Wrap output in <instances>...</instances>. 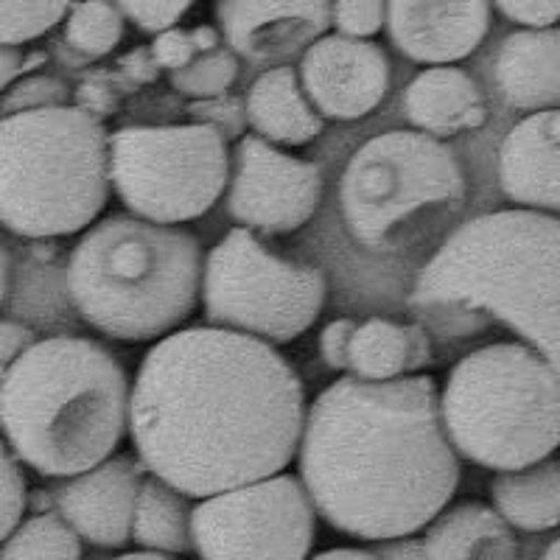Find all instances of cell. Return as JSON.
<instances>
[{
  "label": "cell",
  "instance_id": "cell-18",
  "mask_svg": "<svg viewBox=\"0 0 560 560\" xmlns=\"http://www.w3.org/2000/svg\"><path fill=\"white\" fill-rule=\"evenodd\" d=\"M558 28H518L499 45L493 82L510 107L524 113L558 109L560 102Z\"/></svg>",
  "mask_w": 560,
  "mask_h": 560
},
{
  "label": "cell",
  "instance_id": "cell-26",
  "mask_svg": "<svg viewBox=\"0 0 560 560\" xmlns=\"http://www.w3.org/2000/svg\"><path fill=\"white\" fill-rule=\"evenodd\" d=\"M0 560H82V541L51 510L20 522L0 541Z\"/></svg>",
  "mask_w": 560,
  "mask_h": 560
},
{
  "label": "cell",
  "instance_id": "cell-7",
  "mask_svg": "<svg viewBox=\"0 0 560 560\" xmlns=\"http://www.w3.org/2000/svg\"><path fill=\"white\" fill-rule=\"evenodd\" d=\"M454 454L488 471H522L560 443L558 368L524 342H493L448 370L438 395Z\"/></svg>",
  "mask_w": 560,
  "mask_h": 560
},
{
  "label": "cell",
  "instance_id": "cell-40",
  "mask_svg": "<svg viewBox=\"0 0 560 560\" xmlns=\"http://www.w3.org/2000/svg\"><path fill=\"white\" fill-rule=\"evenodd\" d=\"M121 70L124 73H127L129 79H135V82H154V79H158V65L152 62V57H149V51L147 48H135L132 54H129V57H124L121 59Z\"/></svg>",
  "mask_w": 560,
  "mask_h": 560
},
{
  "label": "cell",
  "instance_id": "cell-10",
  "mask_svg": "<svg viewBox=\"0 0 560 560\" xmlns=\"http://www.w3.org/2000/svg\"><path fill=\"white\" fill-rule=\"evenodd\" d=\"M107 174L129 217L194 222L228 188V140L205 124L121 127L107 135Z\"/></svg>",
  "mask_w": 560,
  "mask_h": 560
},
{
  "label": "cell",
  "instance_id": "cell-14",
  "mask_svg": "<svg viewBox=\"0 0 560 560\" xmlns=\"http://www.w3.org/2000/svg\"><path fill=\"white\" fill-rule=\"evenodd\" d=\"M224 48L249 65H289L331 28V0H217Z\"/></svg>",
  "mask_w": 560,
  "mask_h": 560
},
{
  "label": "cell",
  "instance_id": "cell-23",
  "mask_svg": "<svg viewBox=\"0 0 560 560\" xmlns=\"http://www.w3.org/2000/svg\"><path fill=\"white\" fill-rule=\"evenodd\" d=\"M490 502L510 529L549 533L560 522V465L541 459L522 471H499L490 482Z\"/></svg>",
  "mask_w": 560,
  "mask_h": 560
},
{
  "label": "cell",
  "instance_id": "cell-34",
  "mask_svg": "<svg viewBox=\"0 0 560 560\" xmlns=\"http://www.w3.org/2000/svg\"><path fill=\"white\" fill-rule=\"evenodd\" d=\"M197 54L199 48L197 43H194L191 28L168 26L163 28V32L154 34L152 45H149V57H152V62L163 70H172V73L185 68Z\"/></svg>",
  "mask_w": 560,
  "mask_h": 560
},
{
  "label": "cell",
  "instance_id": "cell-19",
  "mask_svg": "<svg viewBox=\"0 0 560 560\" xmlns=\"http://www.w3.org/2000/svg\"><path fill=\"white\" fill-rule=\"evenodd\" d=\"M404 113L418 132L438 140L479 129L488 121L479 84L452 65H434L415 77L404 90Z\"/></svg>",
  "mask_w": 560,
  "mask_h": 560
},
{
  "label": "cell",
  "instance_id": "cell-30",
  "mask_svg": "<svg viewBox=\"0 0 560 560\" xmlns=\"http://www.w3.org/2000/svg\"><path fill=\"white\" fill-rule=\"evenodd\" d=\"M26 502L28 488L23 468H20L12 448L7 446V440L0 438V541L23 522Z\"/></svg>",
  "mask_w": 560,
  "mask_h": 560
},
{
  "label": "cell",
  "instance_id": "cell-36",
  "mask_svg": "<svg viewBox=\"0 0 560 560\" xmlns=\"http://www.w3.org/2000/svg\"><path fill=\"white\" fill-rule=\"evenodd\" d=\"M357 323L348 317L334 319L319 331V357L331 370H348V348Z\"/></svg>",
  "mask_w": 560,
  "mask_h": 560
},
{
  "label": "cell",
  "instance_id": "cell-44",
  "mask_svg": "<svg viewBox=\"0 0 560 560\" xmlns=\"http://www.w3.org/2000/svg\"><path fill=\"white\" fill-rule=\"evenodd\" d=\"M558 558H560V541L558 538H552V541H549V547L544 549L541 558L538 560H558Z\"/></svg>",
  "mask_w": 560,
  "mask_h": 560
},
{
  "label": "cell",
  "instance_id": "cell-2",
  "mask_svg": "<svg viewBox=\"0 0 560 560\" xmlns=\"http://www.w3.org/2000/svg\"><path fill=\"white\" fill-rule=\"evenodd\" d=\"M300 482L314 513L357 541H389L427 527L459 488L438 382L427 373L362 382L345 376L306 409Z\"/></svg>",
  "mask_w": 560,
  "mask_h": 560
},
{
  "label": "cell",
  "instance_id": "cell-28",
  "mask_svg": "<svg viewBox=\"0 0 560 560\" xmlns=\"http://www.w3.org/2000/svg\"><path fill=\"white\" fill-rule=\"evenodd\" d=\"M238 79V59L230 48L197 54L185 68L172 73V88L188 98L222 96Z\"/></svg>",
  "mask_w": 560,
  "mask_h": 560
},
{
  "label": "cell",
  "instance_id": "cell-35",
  "mask_svg": "<svg viewBox=\"0 0 560 560\" xmlns=\"http://www.w3.org/2000/svg\"><path fill=\"white\" fill-rule=\"evenodd\" d=\"M499 12L524 28H549L560 18V0H493Z\"/></svg>",
  "mask_w": 560,
  "mask_h": 560
},
{
  "label": "cell",
  "instance_id": "cell-12",
  "mask_svg": "<svg viewBox=\"0 0 560 560\" xmlns=\"http://www.w3.org/2000/svg\"><path fill=\"white\" fill-rule=\"evenodd\" d=\"M323 174L258 135H242L230 158L224 205L238 228L261 236H287L317 213Z\"/></svg>",
  "mask_w": 560,
  "mask_h": 560
},
{
  "label": "cell",
  "instance_id": "cell-33",
  "mask_svg": "<svg viewBox=\"0 0 560 560\" xmlns=\"http://www.w3.org/2000/svg\"><path fill=\"white\" fill-rule=\"evenodd\" d=\"M115 7L121 9L124 18L132 20L140 32L158 34L168 26H177L197 0H113Z\"/></svg>",
  "mask_w": 560,
  "mask_h": 560
},
{
  "label": "cell",
  "instance_id": "cell-27",
  "mask_svg": "<svg viewBox=\"0 0 560 560\" xmlns=\"http://www.w3.org/2000/svg\"><path fill=\"white\" fill-rule=\"evenodd\" d=\"M77 0H0V45L34 43L62 23Z\"/></svg>",
  "mask_w": 560,
  "mask_h": 560
},
{
  "label": "cell",
  "instance_id": "cell-41",
  "mask_svg": "<svg viewBox=\"0 0 560 560\" xmlns=\"http://www.w3.org/2000/svg\"><path fill=\"white\" fill-rule=\"evenodd\" d=\"M306 560H378L370 549H353V547H337V549H325V552L314 555V558Z\"/></svg>",
  "mask_w": 560,
  "mask_h": 560
},
{
  "label": "cell",
  "instance_id": "cell-11",
  "mask_svg": "<svg viewBox=\"0 0 560 560\" xmlns=\"http://www.w3.org/2000/svg\"><path fill=\"white\" fill-rule=\"evenodd\" d=\"M314 535L317 513L292 474L222 490L191 510L199 560H306Z\"/></svg>",
  "mask_w": 560,
  "mask_h": 560
},
{
  "label": "cell",
  "instance_id": "cell-20",
  "mask_svg": "<svg viewBox=\"0 0 560 560\" xmlns=\"http://www.w3.org/2000/svg\"><path fill=\"white\" fill-rule=\"evenodd\" d=\"M244 118L258 138L280 147H303L312 143L325 127L317 109L300 88L298 70L292 65L264 70L255 79L244 98Z\"/></svg>",
  "mask_w": 560,
  "mask_h": 560
},
{
  "label": "cell",
  "instance_id": "cell-24",
  "mask_svg": "<svg viewBox=\"0 0 560 560\" xmlns=\"http://www.w3.org/2000/svg\"><path fill=\"white\" fill-rule=\"evenodd\" d=\"M191 499L149 474L138 485L129 541L147 552H191Z\"/></svg>",
  "mask_w": 560,
  "mask_h": 560
},
{
  "label": "cell",
  "instance_id": "cell-4",
  "mask_svg": "<svg viewBox=\"0 0 560 560\" xmlns=\"http://www.w3.org/2000/svg\"><path fill=\"white\" fill-rule=\"evenodd\" d=\"M127 420V370L96 339H37L0 382V432L39 477H77L113 457Z\"/></svg>",
  "mask_w": 560,
  "mask_h": 560
},
{
  "label": "cell",
  "instance_id": "cell-32",
  "mask_svg": "<svg viewBox=\"0 0 560 560\" xmlns=\"http://www.w3.org/2000/svg\"><path fill=\"white\" fill-rule=\"evenodd\" d=\"M188 113L197 118V124L217 129L224 140L242 138L247 129V118H244V102L236 96H213V98H199L188 107Z\"/></svg>",
  "mask_w": 560,
  "mask_h": 560
},
{
  "label": "cell",
  "instance_id": "cell-9",
  "mask_svg": "<svg viewBox=\"0 0 560 560\" xmlns=\"http://www.w3.org/2000/svg\"><path fill=\"white\" fill-rule=\"evenodd\" d=\"M328 280L312 264L289 261L244 228L224 233L202 255L199 303L217 328L269 345H289L317 323Z\"/></svg>",
  "mask_w": 560,
  "mask_h": 560
},
{
  "label": "cell",
  "instance_id": "cell-15",
  "mask_svg": "<svg viewBox=\"0 0 560 560\" xmlns=\"http://www.w3.org/2000/svg\"><path fill=\"white\" fill-rule=\"evenodd\" d=\"M140 479L143 465L138 457H107L54 488V513L79 535V541L121 549L129 544Z\"/></svg>",
  "mask_w": 560,
  "mask_h": 560
},
{
  "label": "cell",
  "instance_id": "cell-21",
  "mask_svg": "<svg viewBox=\"0 0 560 560\" xmlns=\"http://www.w3.org/2000/svg\"><path fill=\"white\" fill-rule=\"evenodd\" d=\"M423 529L427 560H518L513 529L490 504L474 499L440 510Z\"/></svg>",
  "mask_w": 560,
  "mask_h": 560
},
{
  "label": "cell",
  "instance_id": "cell-42",
  "mask_svg": "<svg viewBox=\"0 0 560 560\" xmlns=\"http://www.w3.org/2000/svg\"><path fill=\"white\" fill-rule=\"evenodd\" d=\"M9 275H12V264H9V253L0 242V306H3V300H7L9 292Z\"/></svg>",
  "mask_w": 560,
  "mask_h": 560
},
{
  "label": "cell",
  "instance_id": "cell-22",
  "mask_svg": "<svg viewBox=\"0 0 560 560\" xmlns=\"http://www.w3.org/2000/svg\"><path fill=\"white\" fill-rule=\"evenodd\" d=\"M432 364V337L423 325H401L384 317L357 323L348 348V373L362 382L415 376Z\"/></svg>",
  "mask_w": 560,
  "mask_h": 560
},
{
  "label": "cell",
  "instance_id": "cell-25",
  "mask_svg": "<svg viewBox=\"0 0 560 560\" xmlns=\"http://www.w3.org/2000/svg\"><path fill=\"white\" fill-rule=\"evenodd\" d=\"M127 18L113 0H77L65 14V45L82 62L109 57L121 45Z\"/></svg>",
  "mask_w": 560,
  "mask_h": 560
},
{
  "label": "cell",
  "instance_id": "cell-31",
  "mask_svg": "<svg viewBox=\"0 0 560 560\" xmlns=\"http://www.w3.org/2000/svg\"><path fill=\"white\" fill-rule=\"evenodd\" d=\"M331 26L342 37L373 39L384 28V0H331Z\"/></svg>",
  "mask_w": 560,
  "mask_h": 560
},
{
  "label": "cell",
  "instance_id": "cell-5",
  "mask_svg": "<svg viewBox=\"0 0 560 560\" xmlns=\"http://www.w3.org/2000/svg\"><path fill=\"white\" fill-rule=\"evenodd\" d=\"M202 255L179 224L127 213L93 222L65 269L70 306L115 342H158L197 308Z\"/></svg>",
  "mask_w": 560,
  "mask_h": 560
},
{
  "label": "cell",
  "instance_id": "cell-3",
  "mask_svg": "<svg viewBox=\"0 0 560 560\" xmlns=\"http://www.w3.org/2000/svg\"><path fill=\"white\" fill-rule=\"evenodd\" d=\"M560 222L497 210L459 224L420 269L409 308L427 331L463 339L504 325L552 368L560 357Z\"/></svg>",
  "mask_w": 560,
  "mask_h": 560
},
{
  "label": "cell",
  "instance_id": "cell-13",
  "mask_svg": "<svg viewBox=\"0 0 560 560\" xmlns=\"http://www.w3.org/2000/svg\"><path fill=\"white\" fill-rule=\"evenodd\" d=\"M294 70L319 118L331 121L364 118L389 88V59L373 39L323 34L300 54Z\"/></svg>",
  "mask_w": 560,
  "mask_h": 560
},
{
  "label": "cell",
  "instance_id": "cell-6",
  "mask_svg": "<svg viewBox=\"0 0 560 560\" xmlns=\"http://www.w3.org/2000/svg\"><path fill=\"white\" fill-rule=\"evenodd\" d=\"M107 129L82 107L0 118V224L20 238L77 236L109 202Z\"/></svg>",
  "mask_w": 560,
  "mask_h": 560
},
{
  "label": "cell",
  "instance_id": "cell-8",
  "mask_svg": "<svg viewBox=\"0 0 560 560\" xmlns=\"http://www.w3.org/2000/svg\"><path fill=\"white\" fill-rule=\"evenodd\" d=\"M465 177L457 154L418 129L364 140L339 177L345 228L362 247L387 253L404 233L440 213L463 208Z\"/></svg>",
  "mask_w": 560,
  "mask_h": 560
},
{
  "label": "cell",
  "instance_id": "cell-16",
  "mask_svg": "<svg viewBox=\"0 0 560 560\" xmlns=\"http://www.w3.org/2000/svg\"><path fill=\"white\" fill-rule=\"evenodd\" d=\"M384 26L412 62L452 65L488 37L490 0H384Z\"/></svg>",
  "mask_w": 560,
  "mask_h": 560
},
{
  "label": "cell",
  "instance_id": "cell-43",
  "mask_svg": "<svg viewBox=\"0 0 560 560\" xmlns=\"http://www.w3.org/2000/svg\"><path fill=\"white\" fill-rule=\"evenodd\" d=\"M113 560H177L174 555H163V552H127V555H118V558Z\"/></svg>",
  "mask_w": 560,
  "mask_h": 560
},
{
  "label": "cell",
  "instance_id": "cell-29",
  "mask_svg": "<svg viewBox=\"0 0 560 560\" xmlns=\"http://www.w3.org/2000/svg\"><path fill=\"white\" fill-rule=\"evenodd\" d=\"M70 90L62 79L45 77V73H28L18 77L0 93V113L14 115L39 107H62L68 104Z\"/></svg>",
  "mask_w": 560,
  "mask_h": 560
},
{
  "label": "cell",
  "instance_id": "cell-38",
  "mask_svg": "<svg viewBox=\"0 0 560 560\" xmlns=\"http://www.w3.org/2000/svg\"><path fill=\"white\" fill-rule=\"evenodd\" d=\"M378 560H427V552L420 547L415 535H404V538H389V541H376V547L370 549Z\"/></svg>",
  "mask_w": 560,
  "mask_h": 560
},
{
  "label": "cell",
  "instance_id": "cell-17",
  "mask_svg": "<svg viewBox=\"0 0 560 560\" xmlns=\"http://www.w3.org/2000/svg\"><path fill=\"white\" fill-rule=\"evenodd\" d=\"M560 113H529L510 129L499 149V185L502 194L524 210L558 213Z\"/></svg>",
  "mask_w": 560,
  "mask_h": 560
},
{
  "label": "cell",
  "instance_id": "cell-39",
  "mask_svg": "<svg viewBox=\"0 0 560 560\" xmlns=\"http://www.w3.org/2000/svg\"><path fill=\"white\" fill-rule=\"evenodd\" d=\"M26 68H32V59H26V54L20 51V45H0V93H3L14 79L23 77Z\"/></svg>",
  "mask_w": 560,
  "mask_h": 560
},
{
  "label": "cell",
  "instance_id": "cell-37",
  "mask_svg": "<svg viewBox=\"0 0 560 560\" xmlns=\"http://www.w3.org/2000/svg\"><path fill=\"white\" fill-rule=\"evenodd\" d=\"M32 342H37L34 331L28 325L12 323V319H0V382L7 376V370L12 368L14 359L23 353Z\"/></svg>",
  "mask_w": 560,
  "mask_h": 560
},
{
  "label": "cell",
  "instance_id": "cell-1",
  "mask_svg": "<svg viewBox=\"0 0 560 560\" xmlns=\"http://www.w3.org/2000/svg\"><path fill=\"white\" fill-rule=\"evenodd\" d=\"M303 420L306 389L275 345L217 325L158 339L129 387L135 457L188 499L287 471Z\"/></svg>",
  "mask_w": 560,
  "mask_h": 560
}]
</instances>
